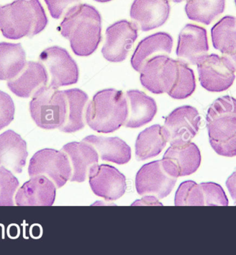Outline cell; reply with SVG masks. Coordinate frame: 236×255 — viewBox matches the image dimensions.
I'll use <instances>...</instances> for the list:
<instances>
[{
	"mask_svg": "<svg viewBox=\"0 0 236 255\" xmlns=\"http://www.w3.org/2000/svg\"><path fill=\"white\" fill-rule=\"evenodd\" d=\"M48 81L45 66L40 62L28 61L17 77L8 80L7 86L15 95L28 99L40 87L47 86Z\"/></svg>",
	"mask_w": 236,
	"mask_h": 255,
	"instance_id": "ac0fdd59",
	"label": "cell"
},
{
	"mask_svg": "<svg viewBox=\"0 0 236 255\" xmlns=\"http://www.w3.org/2000/svg\"><path fill=\"white\" fill-rule=\"evenodd\" d=\"M88 176L93 193L106 201H116L127 190L125 176L111 165L96 164L90 169Z\"/></svg>",
	"mask_w": 236,
	"mask_h": 255,
	"instance_id": "4fadbf2b",
	"label": "cell"
},
{
	"mask_svg": "<svg viewBox=\"0 0 236 255\" xmlns=\"http://www.w3.org/2000/svg\"><path fill=\"white\" fill-rule=\"evenodd\" d=\"M140 73L144 88L154 94H168L178 79V60L168 55H157L145 62Z\"/></svg>",
	"mask_w": 236,
	"mask_h": 255,
	"instance_id": "8992f818",
	"label": "cell"
},
{
	"mask_svg": "<svg viewBox=\"0 0 236 255\" xmlns=\"http://www.w3.org/2000/svg\"><path fill=\"white\" fill-rule=\"evenodd\" d=\"M67 100V117L60 131L74 133L85 127L84 111L88 101L86 92L78 88L64 90Z\"/></svg>",
	"mask_w": 236,
	"mask_h": 255,
	"instance_id": "484cf974",
	"label": "cell"
},
{
	"mask_svg": "<svg viewBox=\"0 0 236 255\" xmlns=\"http://www.w3.org/2000/svg\"><path fill=\"white\" fill-rule=\"evenodd\" d=\"M226 186L234 203L236 205V171L227 178Z\"/></svg>",
	"mask_w": 236,
	"mask_h": 255,
	"instance_id": "d590c367",
	"label": "cell"
},
{
	"mask_svg": "<svg viewBox=\"0 0 236 255\" xmlns=\"http://www.w3.org/2000/svg\"><path fill=\"white\" fill-rule=\"evenodd\" d=\"M175 206H205L203 192L200 184L193 181L181 183L175 193Z\"/></svg>",
	"mask_w": 236,
	"mask_h": 255,
	"instance_id": "f546056e",
	"label": "cell"
},
{
	"mask_svg": "<svg viewBox=\"0 0 236 255\" xmlns=\"http://www.w3.org/2000/svg\"><path fill=\"white\" fill-rule=\"evenodd\" d=\"M56 186L47 176L31 177L19 189L15 203L19 206H51L56 200Z\"/></svg>",
	"mask_w": 236,
	"mask_h": 255,
	"instance_id": "e0dca14e",
	"label": "cell"
},
{
	"mask_svg": "<svg viewBox=\"0 0 236 255\" xmlns=\"http://www.w3.org/2000/svg\"><path fill=\"white\" fill-rule=\"evenodd\" d=\"M235 3H236V0H235Z\"/></svg>",
	"mask_w": 236,
	"mask_h": 255,
	"instance_id": "f35d334b",
	"label": "cell"
},
{
	"mask_svg": "<svg viewBox=\"0 0 236 255\" xmlns=\"http://www.w3.org/2000/svg\"><path fill=\"white\" fill-rule=\"evenodd\" d=\"M170 0H134L130 17L142 31L160 27L169 17Z\"/></svg>",
	"mask_w": 236,
	"mask_h": 255,
	"instance_id": "2e32d148",
	"label": "cell"
},
{
	"mask_svg": "<svg viewBox=\"0 0 236 255\" xmlns=\"http://www.w3.org/2000/svg\"><path fill=\"white\" fill-rule=\"evenodd\" d=\"M48 22L40 0H15L0 6V31L9 40L35 36L45 29Z\"/></svg>",
	"mask_w": 236,
	"mask_h": 255,
	"instance_id": "7a4b0ae2",
	"label": "cell"
},
{
	"mask_svg": "<svg viewBox=\"0 0 236 255\" xmlns=\"http://www.w3.org/2000/svg\"><path fill=\"white\" fill-rule=\"evenodd\" d=\"M209 51L207 29L196 24H186L178 35L177 58L189 65H198L208 56Z\"/></svg>",
	"mask_w": 236,
	"mask_h": 255,
	"instance_id": "5bb4252c",
	"label": "cell"
},
{
	"mask_svg": "<svg viewBox=\"0 0 236 255\" xmlns=\"http://www.w3.org/2000/svg\"><path fill=\"white\" fill-rule=\"evenodd\" d=\"M30 177L37 175L47 176L61 188L72 176V167L68 156L63 151L44 149L32 157L28 166Z\"/></svg>",
	"mask_w": 236,
	"mask_h": 255,
	"instance_id": "52a82bcc",
	"label": "cell"
},
{
	"mask_svg": "<svg viewBox=\"0 0 236 255\" xmlns=\"http://www.w3.org/2000/svg\"><path fill=\"white\" fill-rule=\"evenodd\" d=\"M26 64V52L22 44L0 42V80L14 79Z\"/></svg>",
	"mask_w": 236,
	"mask_h": 255,
	"instance_id": "4316f807",
	"label": "cell"
},
{
	"mask_svg": "<svg viewBox=\"0 0 236 255\" xmlns=\"http://www.w3.org/2000/svg\"><path fill=\"white\" fill-rule=\"evenodd\" d=\"M214 49L228 57L236 69V17L227 15L211 29Z\"/></svg>",
	"mask_w": 236,
	"mask_h": 255,
	"instance_id": "cb8c5ba5",
	"label": "cell"
},
{
	"mask_svg": "<svg viewBox=\"0 0 236 255\" xmlns=\"http://www.w3.org/2000/svg\"><path fill=\"white\" fill-rule=\"evenodd\" d=\"M201 117L196 108L184 105L174 110L164 121V128L171 145H182L191 141L198 133Z\"/></svg>",
	"mask_w": 236,
	"mask_h": 255,
	"instance_id": "8fae6325",
	"label": "cell"
},
{
	"mask_svg": "<svg viewBox=\"0 0 236 255\" xmlns=\"http://www.w3.org/2000/svg\"><path fill=\"white\" fill-rule=\"evenodd\" d=\"M173 46V39L166 32H158L143 39L135 49L131 58V65L140 72L145 62L157 55H169Z\"/></svg>",
	"mask_w": 236,
	"mask_h": 255,
	"instance_id": "44dd1931",
	"label": "cell"
},
{
	"mask_svg": "<svg viewBox=\"0 0 236 255\" xmlns=\"http://www.w3.org/2000/svg\"><path fill=\"white\" fill-rule=\"evenodd\" d=\"M201 154L193 142L170 146L161 163L166 172L173 177L189 176L198 170L201 164Z\"/></svg>",
	"mask_w": 236,
	"mask_h": 255,
	"instance_id": "9a60e30c",
	"label": "cell"
},
{
	"mask_svg": "<svg viewBox=\"0 0 236 255\" xmlns=\"http://www.w3.org/2000/svg\"><path fill=\"white\" fill-rule=\"evenodd\" d=\"M200 185L203 192L205 206H228V199L221 185L213 182L201 183Z\"/></svg>",
	"mask_w": 236,
	"mask_h": 255,
	"instance_id": "1f68e13d",
	"label": "cell"
},
{
	"mask_svg": "<svg viewBox=\"0 0 236 255\" xmlns=\"http://www.w3.org/2000/svg\"><path fill=\"white\" fill-rule=\"evenodd\" d=\"M39 59L51 76L49 87L58 89L78 83L79 68L67 49L58 46H51L40 53Z\"/></svg>",
	"mask_w": 236,
	"mask_h": 255,
	"instance_id": "9c48e42d",
	"label": "cell"
},
{
	"mask_svg": "<svg viewBox=\"0 0 236 255\" xmlns=\"http://www.w3.org/2000/svg\"><path fill=\"white\" fill-rule=\"evenodd\" d=\"M102 16L93 6L78 3L69 8L60 23L62 36L78 56L93 54L102 41Z\"/></svg>",
	"mask_w": 236,
	"mask_h": 255,
	"instance_id": "6da1fadb",
	"label": "cell"
},
{
	"mask_svg": "<svg viewBox=\"0 0 236 255\" xmlns=\"http://www.w3.org/2000/svg\"><path fill=\"white\" fill-rule=\"evenodd\" d=\"M197 66L200 85L208 92H225L234 85L236 69L228 57L212 53Z\"/></svg>",
	"mask_w": 236,
	"mask_h": 255,
	"instance_id": "ba28073f",
	"label": "cell"
},
{
	"mask_svg": "<svg viewBox=\"0 0 236 255\" xmlns=\"http://www.w3.org/2000/svg\"><path fill=\"white\" fill-rule=\"evenodd\" d=\"M62 150L68 156L72 165V182H84L88 177L90 169L99 162L96 149L86 142H69L62 147Z\"/></svg>",
	"mask_w": 236,
	"mask_h": 255,
	"instance_id": "d6986e66",
	"label": "cell"
},
{
	"mask_svg": "<svg viewBox=\"0 0 236 255\" xmlns=\"http://www.w3.org/2000/svg\"><path fill=\"white\" fill-rule=\"evenodd\" d=\"M184 10L188 18L205 25L211 24L225 11L226 0H186Z\"/></svg>",
	"mask_w": 236,
	"mask_h": 255,
	"instance_id": "83f0119b",
	"label": "cell"
},
{
	"mask_svg": "<svg viewBox=\"0 0 236 255\" xmlns=\"http://www.w3.org/2000/svg\"><path fill=\"white\" fill-rule=\"evenodd\" d=\"M94 1H97V2L99 3H106L109 2V1H112V0H94Z\"/></svg>",
	"mask_w": 236,
	"mask_h": 255,
	"instance_id": "8d00e7d4",
	"label": "cell"
},
{
	"mask_svg": "<svg viewBox=\"0 0 236 255\" xmlns=\"http://www.w3.org/2000/svg\"><path fill=\"white\" fill-rule=\"evenodd\" d=\"M32 119L44 129H60L67 117V100L65 92L44 86L34 93L29 103Z\"/></svg>",
	"mask_w": 236,
	"mask_h": 255,
	"instance_id": "5b68a950",
	"label": "cell"
},
{
	"mask_svg": "<svg viewBox=\"0 0 236 255\" xmlns=\"http://www.w3.org/2000/svg\"><path fill=\"white\" fill-rule=\"evenodd\" d=\"M132 206H163L157 197L152 195H147L141 200H138L133 203Z\"/></svg>",
	"mask_w": 236,
	"mask_h": 255,
	"instance_id": "e575fe53",
	"label": "cell"
},
{
	"mask_svg": "<svg viewBox=\"0 0 236 255\" xmlns=\"http://www.w3.org/2000/svg\"><path fill=\"white\" fill-rule=\"evenodd\" d=\"M28 155L27 144L18 133L7 130L0 134V167L20 174Z\"/></svg>",
	"mask_w": 236,
	"mask_h": 255,
	"instance_id": "ffe728a7",
	"label": "cell"
},
{
	"mask_svg": "<svg viewBox=\"0 0 236 255\" xmlns=\"http://www.w3.org/2000/svg\"><path fill=\"white\" fill-rule=\"evenodd\" d=\"M15 105L8 94L0 91V130L9 126L15 115Z\"/></svg>",
	"mask_w": 236,
	"mask_h": 255,
	"instance_id": "d6a6232c",
	"label": "cell"
},
{
	"mask_svg": "<svg viewBox=\"0 0 236 255\" xmlns=\"http://www.w3.org/2000/svg\"><path fill=\"white\" fill-rule=\"evenodd\" d=\"M80 0H44L53 18L58 19L65 11Z\"/></svg>",
	"mask_w": 236,
	"mask_h": 255,
	"instance_id": "836d02e7",
	"label": "cell"
},
{
	"mask_svg": "<svg viewBox=\"0 0 236 255\" xmlns=\"http://www.w3.org/2000/svg\"><path fill=\"white\" fill-rule=\"evenodd\" d=\"M138 26L127 19L115 22L106 28L101 52L107 61L121 62L127 58L138 37Z\"/></svg>",
	"mask_w": 236,
	"mask_h": 255,
	"instance_id": "30bf717a",
	"label": "cell"
},
{
	"mask_svg": "<svg viewBox=\"0 0 236 255\" xmlns=\"http://www.w3.org/2000/svg\"><path fill=\"white\" fill-rule=\"evenodd\" d=\"M129 117V103L122 91H99L87 105L85 121L98 133H113L125 125Z\"/></svg>",
	"mask_w": 236,
	"mask_h": 255,
	"instance_id": "3957f363",
	"label": "cell"
},
{
	"mask_svg": "<svg viewBox=\"0 0 236 255\" xmlns=\"http://www.w3.org/2000/svg\"><path fill=\"white\" fill-rule=\"evenodd\" d=\"M126 96L129 103L126 128H139L152 122L157 112L155 100L138 89L127 91Z\"/></svg>",
	"mask_w": 236,
	"mask_h": 255,
	"instance_id": "7402d4cb",
	"label": "cell"
},
{
	"mask_svg": "<svg viewBox=\"0 0 236 255\" xmlns=\"http://www.w3.org/2000/svg\"><path fill=\"white\" fill-rule=\"evenodd\" d=\"M19 185L18 179L4 167H0V206H14L13 196Z\"/></svg>",
	"mask_w": 236,
	"mask_h": 255,
	"instance_id": "4dcf8cb0",
	"label": "cell"
},
{
	"mask_svg": "<svg viewBox=\"0 0 236 255\" xmlns=\"http://www.w3.org/2000/svg\"><path fill=\"white\" fill-rule=\"evenodd\" d=\"M167 142L164 127L154 125L146 128L136 139L135 147L137 160L143 161L158 156Z\"/></svg>",
	"mask_w": 236,
	"mask_h": 255,
	"instance_id": "d4e9b609",
	"label": "cell"
},
{
	"mask_svg": "<svg viewBox=\"0 0 236 255\" xmlns=\"http://www.w3.org/2000/svg\"><path fill=\"white\" fill-rule=\"evenodd\" d=\"M171 1H173L174 3H181L184 1V0H171Z\"/></svg>",
	"mask_w": 236,
	"mask_h": 255,
	"instance_id": "74e56055",
	"label": "cell"
},
{
	"mask_svg": "<svg viewBox=\"0 0 236 255\" xmlns=\"http://www.w3.org/2000/svg\"><path fill=\"white\" fill-rule=\"evenodd\" d=\"M207 128L211 147L218 155L236 156V99L224 96L207 111Z\"/></svg>",
	"mask_w": 236,
	"mask_h": 255,
	"instance_id": "277c9868",
	"label": "cell"
},
{
	"mask_svg": "<svg viewBox=\"0 0 236 255\" xmlns=\"http://www.w3.org/2000/svg\"><path fill=\"white\" fill-rule=\"evenodd\" d=\"M177 179L166 172L161 160L145 164L136 174L137 192L141 196L152 195L163 199L171 193Z\"/></svg>",
	"mask_w": 236,
	"mask_h": 255,
	"instance_id": "7c38bea8",
	"label": "cell"
},
{
	"mask_svg": "<svg viewBox=\"0 0 236 255\" xmlns=\"http://www.w3.org/2000/svg\"><path fill=\"white\" fill-rule=\"evenodd\" d=\"M82 141L93 145L104 161L124 165L131 160V147L118 137L90 135L83 138Z\"/></svg>",
	"mask_w": 236,
	"mask_h": 255,
	"instance_id": "603a6c76",
	"label": "cell"
},
{
	"mask_svg": "<svg viewBox=\"0 0 236 255\" xmlns=\"http://www.w3.org/2000/svg\"><path fill=\"white\" fill-rule=\"evenodd\" d=\"M179 76L175 87L168 95L175 100H184L190 97L196 89V80L194 71L189 64L178 60Z\"/></svg>",
	"mask_w": 236,
	"mask_h": 255,
	"instance_id": "f1b7e54d",
	"label": "cell"
}]
</instances>
